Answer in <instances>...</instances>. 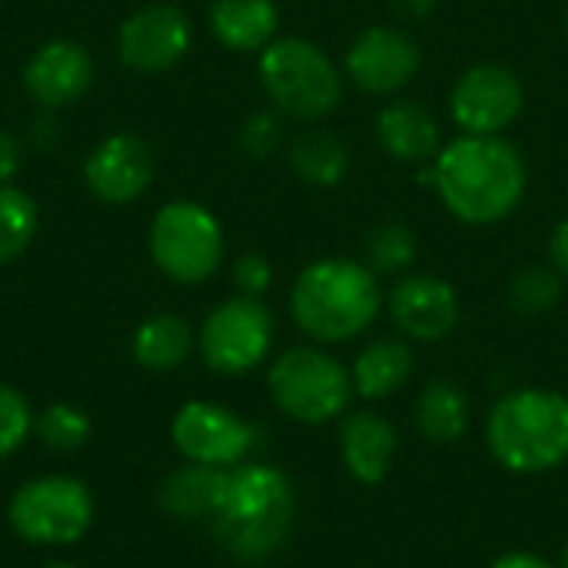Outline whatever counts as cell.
Here are the masks:
<instances>
[{
    "mask_svg": "<svg viewBox=\"0 0 568 568\" xmlns=\"http://www.w3.org/2000/svg\"><path fill=\"white\" fill-rule=\"evenodd\" d=\"M416 426L429 443L449 446L469 429V399L453 379H433L416 399Z\"/></svg>",
    "mask_w": 568,
    "mask_h": 568,
    "instance_id": "24",
    "label": "cell"
},
{
    "mask_svg": "<svg viewBox=\"0 0 568 568\" xmlns=\"http://www.w3.org/2000/svg\"><path fill=\"white\" fill-rule=\"evenodd\" d=\"M280 120L270 113V110H260V113H250L240 126V150L250 156V160H266L273 156V150L280 146Z\"/></svg>",
    "mask_w": 568,
    "mask_h": 568,
    "instance_id": "30",
    "label": "cell"
},
{
    "mask_svg": "<svg viewBox=\"0 0 568 568\" xmlns=\"http://www.w3.org/2000/svg\"><path fill=\"white\" fill-rule=\"evenodd\" d=\"M33 409L27 403V396L20 389H13L10 383H0V459L13 456L27 436L33 433Z\"/></svg>",
    "mask_w": 568,
    "mask_h": 568,
    "instance_id": "29",
    "label": "cell"
},
{
    "mask_svg": "<svg viewBox=\"0 0 568 568\" xmlns=\"http://www.w3.org/2000/svg\"><path fill=\"white\" fill-rule=\"evenodd\" d=\"M90 83H93V57L77 40H47L23 67L27 93L47 110H60L80 100L90 90Z\"/></svg>",
    "mask_w": 568,
    "mask_h": 568,
    "instance_id": "16",
    "label": "cell"
},
{
    "mask_svg": "<svg viewBox=\"0 0 568 568\" xmlns=\"http://www.w3.org/2000/svg\"><path fill=\"white\" fill-rule=\"evenodd\" d=\"M93 516V493L73 476L30 479L7 506L10 529L30 546H73L90 532Z\"/></svg>",
    "mask_w": 568,
    "mask_h": 568,
    "instance_id": "8",
    "label": "cell"
},
{
    "mask_svg": "<svg viewBox=\"0 0 568 568\" xmlns=\"http://www.w3.org/2000/svg\"><path fill=\"white\" fill-rule=\"evenodd\" d=\"M170 439L186 463L233 469L256 446V433L233 409L206 399L183 403L170 423Z\"/></svg>",
    "mask_w": 568,
    "mask_h": 568,
    "instance_id": "10",
    "label": "cell"
},
{
    "mask_svg": "<svg viewBox=\"0 0 568 568\" xmlns=\"http://www.w3.org/2000/svg\"><path fill=\"white\" fill-rule=\"evenodd\" d=\"M399 436L393 423L373 409L349 413L339 426V456L346 473L363 486H379L396 459Z\"/></svg>",
    "mask_w": 568,
    "mask_h": 568,
    "instance_id": "17",
    "label": "cell"
},
{
    "mask_svg": "<svg viewBox=\"0 0 568 568\" xmlns=\"http://www.w3.org/2000/svg\"><path fill=\"white\" fill-rule=\"evenodd\" d=\"M260 80L270 103L293 120H323L343 100L333 60L303 37H280L260 50Z\"/></svg>",
    "mask_w": 568,
    "mask_h": 568,
    "instance_id": "5",
    "label": "cell"
},
{
    "mask_svg": "<svg viewBox=\"0 0 568 568\" xmlns=\"http://www.w3.org/2000/svg\"><path fill=\"white\" fill-rule=\"evenodd\" d=\"M493 459L516 476L552 473L568 463V396L556 389H516L486 419Z\"/></svg>",
    "mask_w": 568,
    "mask_h": 568,
    "instance_id": "4",
    "label": "cell"
},
{
    "mask_svg": "<svg viewBox=\"0 0 568 568\" xmlns=\"http://www.w3.org/2000/svg\"><path fill=\"white\" fill-rule=\"evenodd\" d=\"M230 469L186 463L173 469L160 486V506L173 519H216L226 493Z\"/></svg>",
    "mask_w": 568,
    "mask_h": 568,
    "instance_id": "20",
    "label": "cell"
},
{
    "mask_svg": "<svg viewBox=\"0 0 568 568\" xmlns=\"http://www.w3.org/2000/svg\"><path fill=\"white\" fill-rule=\"evenodd\" d=\"M37 203L13 183L0 186V266L27 253L37 236Z\"/></svg>",
    "mask_w": 568,
    "mask_h": 568,
    "instance_id": "25",
    "label": "cell"
},
{
    "mask_svg": "<svg viewBox=\"0 0 568 568\" xmlns=\"http://www.w3.org/2000/svg\"><path fill=\"white\" fill-rule=\"evenodd\" d=\"M276 323L256 296H233L220 303L200 326V356L220 376H243L256 369L273 349Z\"/></svg>",
    "mask_w": 568,
    "mask_h": 568,
    "instance_id": "9",
    "label": "cell"
},
{
    "mask_svg": "<svg viewBox=\"0 0 568 568\" xmlns=\"http://www.w3.org/2000/svg\"><path fill=\"white\" fill-rule=\"evenodd\" d=\"M270 396L283 416L303 426L339 419L353 403V373L316 346H293L280 353L266 376Z\"/></svg>",
    "mask_w": 568,
    "mask_h": 568,
    "instance_id": "6",
    "label": "cell"
},
{
    "mask_svg": "<svg viewBox=\"0 0 568 568\" xmlns=\"http://www.w3.org/2000/svg\"><path fill=\"white\" fill-rule=\"evenodd\" d=\"M523 153L503 136H456L433 160V186L446 210L469 226H493L526 196Z\"/></svg>",
    "mask_w": 568,
    "mask_h": 568,
    "instance_id": "1",
    "label": "cell"
},
{
    "mask_svg": "<svg viewBox=\"0 0 568 568\" xmlns=\"http://www.w3.org/2000/svg\"><path fill=\"white\" fill-rule=\"evenodd\" d=\"M33 433L43 439L47 449H53V453H73V449L87 446V439L93 433V423H90V416L80 406H73V403H53V406H47L37 416Z\"/></svg>",
    "mask_w": 568,
    "mask_h": 568,
    "instance_id": "26",
    "label": "cell"
},
{
    "mask_svg": "<svg viewBox=\"0 0 568 568\" xmlns=\"http://www.w3.org/2000/svg\"><path fill=\"white\" fill-rule=\"evenodd\" d=\"M379 146L399 163H433L443 150L439 120L413 100H396L376 116Z\"/></svg>",
    "mask_w": 568,
    "mask_h": 568,
    "instance_id": "18",
    "label": "cell"
},
{
    "mask_svg": "<svg viewBox=\"0 0 568 568\" xmlns=\"http://www.w3.org/2000/svg\"><path fill=\"white\" fill-rule=\"evenodd\" d=\"M549 253H552V266L568 276V216L556 226V233H552V243H549Z\"/></svg>",
    "mask_w": 568,
    "mask_h": 568,
    "instance_id": "33",
    "label": "cell"
},
{
    "mask_svg": "<svg viewBox=\"0 0 568 568\" xmlns=\"http://www.w3.org/2000/svg\"><path fill=\"white\" fill-rule=\"evenodd\" d=\"M353 389L363 399H386L413 376V349L403 339H373L353 363Z\"/></svg>",
    "mask_w": 568,
    "mask_h": 568,
    "instance_id": "22",
    "label": "cell"
},
{
    "mask_svg": "<svg viewBox=\"0 0 568 568\" xmlns=\"http://www.w3.org/2000/svg\"><path fill=\"white\" fill-rule=\"evenodd\" d=\"M193 349V329L176 313H153L146 316L130 339L133 359L150 373H170L186 363Z\"/></svg>",
    "mask_w": 568,
    "mask_h": 568,
    "instance_id": "21",
    "label": "cell"
},
{
    "mask_svg": "<svg viewBox=\"0 0 568 568\" xmlns=\"http://www.w3.org/2000/svg\"><path fill=\"white\" fill-rule=\"evenodd\" d=\"M43 568H80V566H73V562H63V559H57V562H47Z\"/></svg>",
    "mask_w": 568,
    "mask_h": 568,
    "instance_id": "36",
    "label": "cell"
},
{
    "mask_svg": "<svg viewBox=\"0 0 568 568\" xmlns=\"http://www.w3.org/2000/svg\"><path fill=\"white\" fill-rule=\"evenodd\" d=\"M193 43L190 17L173 3H146L120 23L116 53L136 73L170 70Z\"/></svg>",
    "mask_w": 568,
    "mask_h": 568,
    "instance_id": "12",
    "label": "cell"
},
{
    "mask_svg": "<svg viewBox=\"0 0 568 568\" xmlns=\"http://www.w3.org/2000/svg\"><path fill=\"white\" fill-rule=\"evenodd\" d=\"M280 7L276 0H213L210 30L213 37L236 53H256L276 40Z\"/></svg>",
    "mask_w": 568,
    "mask_h": 568,
    "instance_id": "19",
    "label": "cell"
},
{
    "mask_svg": "<svg viewBox=\"0 0 568 568\" xmlns=\"http://www.w3.org/2000/svg\"><path fill=\"white\" fill-rule=\"evenodd\" d=\"M526 90L523 80L499 63H479L466 70L449 97V113L456 126L469 136H499L523 113Z\"/></svg>",
    "mask_w": 568,
    "mask_h": 568,
    "instance_id": "11",
    "label": "cell"
},
{
    "mask_svg": "<svg viewBox=\"0 0 568 568\" xmlns=\"http://www.w3.org/2000/svg\"><path fill=\"white\" fill-rule=\"evenodd\" d=\"M233 283L243 296H263L273 286V263L263 253H243L233 266Z\"/></svg>",
    "mask_w": 568,
    "mask_h": 568,
    "instance_id": "31",
    "label": "cell"
},
{
    "mask_svg": "<svg viewBox=\"0 0 568 568\" xmlns=\"http://www.w3.org/2000/svg\"><path fill=\"white\" fill-rule=\"evenodd\" d=\"M223 253V226L203 203L173 200L160 206L150 223V256L173 283L193 286L210 280L220 270Z\"/></svg>",
    "mask_w": 568,
    "mask_h": 568,
    "instance_id": "7",
    "label": "cell"
},
{
    "mask_svg": "<svg viewBox=\"0 0 568 568\" xmlns=\"http://www.w3.org/2000/svg\"><path fill=\"white\" fill-rule=\"evenodd\" d=\"M379 280L366 263L326 256L310 263L290 293L296 326L316 343H346L373 326L379 316Z\"/></svg>",
    "mask_w": 568,
    "mask_h": 568,
    "instance_id": "3",
    "label": "cell"
},
{
    "mask_svg": "<svg viewBox=\"0 0 568 568\" xmlns=\"http://www.w3.org/2000/svg\"><path fill=\"white\" fill-rule=\"evenodd\" d=\"M562 300V273L549 266H526L509 283V306L523 316H542Z\"/></svg>",
    "mask_w": 568,
    "mask_h": 568,
    "instance_id": "28",
    "label": "cell"
},
{
    "mask_svg": "<svg viewBox=\"0 0 568 568\" xmlns=\"http://www.w3.org/2000/svg\"><path fill=\"white\" fill-rule=\"evenodd\" d=\"M393 3H396V10L406 20H423V17H429L439 7V0H393Z\"/></svg>",
    "mask_w": 568,
    "mask_h": 568,
    "instance_id": "35",
    "label": "cell"
},
{
    "mask_svg": "<svg viewBox=\"0 0 568 568\" xmlns=\"http://www.w3.org/2000/svg\"><path fill=\"white\" fill-rule=\"evenodd\" d=\"M562 568H568V546H566V552H562Z\"/></svg>",
    "mask_w": 568,
    "mask_h": 568,
    "instance_id": "37",
    "label": "cell"
},
{
    "mask_svg": "<svg viewBox=\"0 0 568 568\" xmlns=\"http://www.w3.org/2000/svg\"><path fill=\"white\" fill-rule=\"evenodd\" d=\"M290 166H293V173L306 186L329 190V186H339L346 180V173H349V150L329 130H306L290 146Z\"/></svg>",
    "mask_w": 568,
    "mask_h": 568,
    "instance_id": "23",
    "label": "cell"
},
{
    "mask_svg": "<svg viewBox=\"0 0 568 568\" xmlns=\"http://www.w3.org/2000/svg\"><path fill=\"white\" fill-rule=\"evenodd\" d=\"M296 496L283 469L263 463H240L226 476L223 506L213 529L230 556L263 562L283 549L293 532Z\"/></svg>",
    "mask_w": 568,
    "mask_h": 568,
    "instance_id": "2",
    "label": "cell"
},
{
    "mask_svg": "<svg viewBox=\"0 0 568 568\" xmlns=\"http://www.w3.org/2000/svg\"><path fill=\"white\" fill-rule=\"evenodd\" d=\"M423 63L419 43L396 27H369L346 50V77L366 93L403 90Z\"/></svg>",
    "mask_w": 568,
    "mask_h": 568,
    "instance_id": "13",
    "label": "cell"
},
{
    "mask_svg": "<svg viewBox=\"0 0 568 568\" xmlns=\"http://www.w3.org/2000/svg\"><path fill=\"white\" fill-rule=\"evenodd\" d=\"M416 260V233L406 223H383L366 236V266L376 276L403 273Z\"/></svg>",
    "mask_w": 568,
    "mask_h": 568,
    "instance_id": "27",
    "label": "cell"
},
{
    "mask_svg": "<svg viewBox=\"0 0 568 568\" xmlns=\"http://www.w3.org/2000/svg\"><path fill=\"white\" fill-rule=\"evenodd\" d=\"M493 568H556L552 562H546L542 556L532 552H506L503 559H496Z\"/></svg>",
    "mask_w": 568,
    "mask_h": 568,
    "instance_id": "34",
    "label": "cell"
},
{
    "mask_svg": "<svg viewBox=\"0 0 568 568\" xmlns=\"http://www.w3.org/2000/svg\"><path fill=\"white\" fill-rule=\"evenodd\" d=\"M153 170H156L153 150L146 146V140L123 130V133H110L90 150L83 163V180L97 200L110 206H123L150 190Z\"/></svg>",
    "mask_w": 568,
    "mask_h": 568,
    "instance_id": "14",
    "label": "cell"
},
{
    "mask_svg": "<svg viewBox=\"0 0 568 568\" xmlns=\"http://www.w3.org/2000/svg\"><path fill=\"white\" fill-rule=\"evenodd\" d=\"M17 170H20V140L7 126H0V186L10 183Z\"/></svg>",
    "mask_w": 568,
    "mask_h": 568,
    "instance_id": "32",
    "label": "cell"
},
{
    "mask_svg": "<svg viewBox=\"0 0 568 568\" xmlns=\"http://www.w3.org/2000/svg\"><path fill=\"white\" fill-rule=\"evenodd\" d=\"M389 316L403 336L416 343H436L459 326L463 306L453 283L429 273H416L399 280L389 293Z\"/></svg>",
    "mask_w": 568,
    "mask_h": 568,
    "instance_id": "15",
    "label": "cell"
},
{
    "mask_svg": "<svg viewBox=\"0 0 568 568\" xmlns=\"http://www.w3.org/2000/svg\"><path fill=\"white\" fill-rule=\"evenodd\" d=\"M566 30H568V13H566Z\"/></svg>",
    "mask_w": 568,
    "mask_h": 568,
    "instance_id": "38",
    "label": "cell"
}]
</instances>
